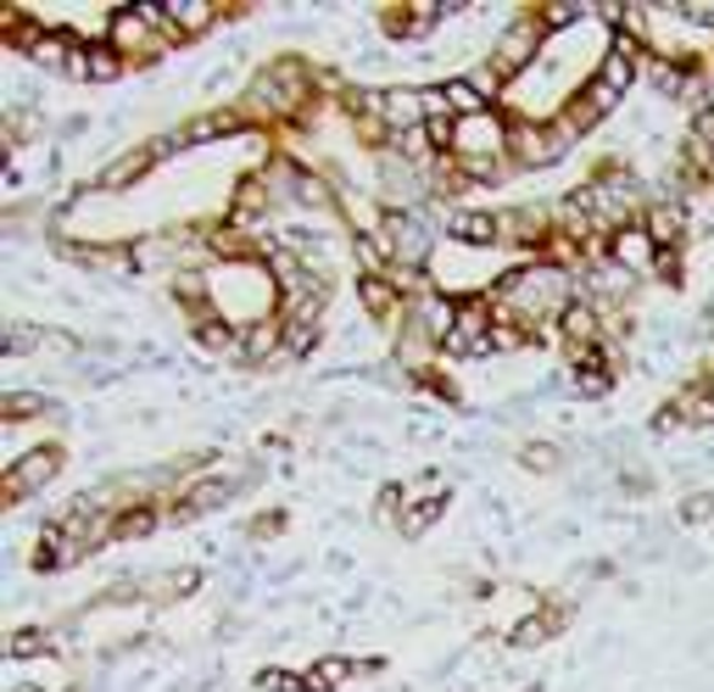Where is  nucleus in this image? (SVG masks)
<instances>
[{"mask_svg":"<svg viewBox=\"0 0 714 692\" xmlns=\"http://www.w3.org/2000/svg\"><path fill=\"white\" fill-rule=\"evenodd\" d=\"M570 307V280L559 269H519L491 291V313L497 324H542V318H564Z\"/></svg>","mask_w":714,"mask_h":692,"instance_id":"1","label":"nucleus"},{"mask_svg":"<svg viewBox=\"0 0 714 692\" xmlns=\"http://www.w3.org/2000/svg\"><path fill=\"white\" fill-rule=\"evenodd\" d=\"M213 307L224 313V324H235V329H251V324H268L274 313V280H268V269L257 263V257H240V263H229L213 285Z\"/></svg>","mask_w":714,"mask_h":692,"instance_id":"2","label":"nucleus"},{"mask_svg":"<svg viewBox=\"0 0 714 692\" xmlns=\"http://www.w3.org/2000/svg\"><path fill=\"white\" fill-rule=\"evenodd\" d=\"M107 34H112V51L123 62H151L173 45V29H167L162 7H123V12H112Z\"/></svg>","mask_w":714,"mask_h":692,"instance_id":"3","label":"nucleus"},{"mask_svg":"<svg viewBox=\"0 0 714 692\" xmlns=\"http://www.w3.org/2000/svg\"><path fill=\"white\" fill-rule=\"evenodd\" d=\"M446 140H453V151L464 156V173L486 180V173H497V156H502V145H508V129H502L491 112H475V118H458Z\"/></svg>","mask_w":714,"mask_h":692,"instance_id":"4","label":"nucleus"},{"mask_svg":"<svg viewBox=\"0 0 714 692\" xmlns=\"http://www.w3.org/2000/svg\"><path fill=\"white\" fill-rule=\"evenodd\" d=\"M251 101H257L262 112H296V107L307 101V67H302V62H274L268 73H257Z\"/></svg>","mask_w":714,"mask_h":692,"instance_id":"5","label":"nucleus"},{"mask_svg":"<svg viewBox=\"0 0 714 692\" xmlns=\"http://www.w3.org/2000/svg\"><path fill=\"white\" fill-rule=\"evenodd\" d=\"M56 469H62V453H56V447H34V453H23L7 475H0V497L23 502V497H34L45 480H56Z\"/></svg>","mask_w":714,"mask_h":692,"instance_id":"6","label":"nucleus"},{"mask_svg":"<svg viewBox=\"0 0 714 692\" xmlns=\"http://www.w3.org/2000/svg\"><path fill=\"white\" fill-rule=\"evenodd\" d=\"M570 129L564 123H524L519 134H513V151H519V162H559L564 151H570Z\"/></svg>","mask_w":714,"mask_h":692,"instance_id":"7","label":"nucleus"},{"mask_svg":"<svg viewBox=\"0 0 714 692\" xmlns=\"http://www.w3.org/2000/svg\"><path fill=\"white\" fill-rule=\"evenodd\" d=\"M173 145H178V140H151L145 151H129V156H118V162L101 173V191H123L129 180H145V173H151V167H156V162H162Z\"/></svg>","mask_w":714,"mask_h":692,"instance_id":"8","label":"nucleus"},{"mask_svg":"<svg viewBox=\"0 0 714 692\" xmlns=\"http://www.w3.org/2000/svg\"><path fill=\"white\" fill-rule=\"evenodd\" d=\"M162 18H167L173 40H185V34H202L218 18V7H213V0H173V7H162Z\"/></svg>","mask_w":714,"mask_h":692,"instance_id":"9","label":"nucleus"},{"mask_svg":"<svg viewBox=\"0 0 714 692\" xmlns=\"http://www.w3.org/2000/svg\"><path fill=\"white\" fill-rule=\"evenodd\" d=\"M653 240H648V229H625V235H614V257L625 269H653Z\"/></svg>","mask_w":714,"mask_h":692,"instance_id":"10","label":"nucleus"},{"mask_svg":"<svg viewBox=\"0 0 714 692\" xmlns=\"http://www.w3.org/2000/svg\"><path fill=\"white\" fill-rule=\"evenodd\" d=\"M441 7H386V29L391 34H424L435 23Z\"/></svg>","mask_w":714,"mask_h":692,"instance_id":"11","label":"nucleus"},{"mask_svg":"<svg viewBox=\"0 0 714 692\" xmlns=\"http://www.w3.org/2000/svg\"><path fill=\"white\" fill-rule=\"evenodd\" d=\"M681 224H686V218H681V207H664V202H659V207H648V240H653V246L681 240Z\"/></svg>","mask_w":714,"mask_h":692,"instance_id":"12","label":"nucleus"},{"mask_svg":"<svg viewBox=\"0 0 714 692\" xmlns=\"http://www.w3.org/2000/svg\"><path fill=\"white\" fill-rule=\"evenodd\" d=\"M397 291H402V285H391V280L369 274V280H364V307H369L375 318H391V313L402 307V302H397Z\"/></svg>","mask_w":714,"mask_h":692,"instance_id":"13","label":"nucleus"},{"mask_svg":"<svg viewBox=\"0 0 714 692\" xmlns=\"http://www.w3.org/2000/svg\"><path fill=\"white\" fill-rule=\"evenodd\" d=\"M34 653H45V637H40V631H18V637H12V648H7V659H12V664H23V659H34Z\"/></svg>","mask_w":714,"mask_h":692,"instance_id":"14","label":"nucleus"},{"mask_svg":"<svg viewBox=\"0 0 714 692\" xmlns=\"http://www.w3.org/2000/svg\"><path fill=\"white\" fill-rule=\"evenodd\" d=\"M0 408H7V419H34V413H40L45 402H40V397H7Z\"/></svg>","mask_w":714,"mask_h":692,"instance_id":"15","label":"nucleus"}]
</instances>
